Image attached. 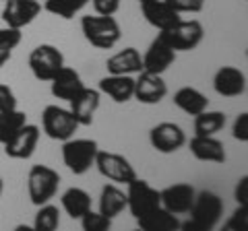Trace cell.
<instances>
[{
	"label": "cell",
	"instance_id": "6da1fadb",
	"mask_svg": "<svg viewBox=\"0 0 248 231\" xmlns=\"http://www.w3.org/2000/svg\"><path fill=\"white\" fill-rule=\"evenodd\" d=\"M190 219L180 223V229L186 231H211L217 227L223 215V200L213 190H201L197 192L195 202L190 206Z\"/></svg>",
	"mask_w": 248,
	"mask_h": 231
},
{
	"label": "cell",
	"instance_id": "7a4b0ae2",
	"mask_svg": "<svg viewBox=\"0 0 248 231\" xmlns=\"http://www.w3.org/2000/svg\"><path fill=\"white\" fill-rule=\"evenodd\" d=\"M81 31L93 48L110 50L122 37V29L114 17L106 14H85L81 19Z\"/></svg>",
	"mask_w": 248,
	"mask_h": 231
},
{
	"label": "cell",
	"instance_id": "3957f363",
	"mask_svg": "<svg viewBox=\"0 0 248 231\" xmlns=\"http://www.w3.org/2000/svg\"><path fill=\"white\" fill-rule=\"evenodd\" d=\"M97 151H99L97 141L73 136L62 143V161L75 175H85L95 163Z\"/></svg>",
	"mask_w": 248,
	"mask_h": 231
},
{
	"label": "cell",
	"instance_id": "277c9868",
	"mask_svg": "<svg viewBox=\"0 0 248 231\" xmlns=\"http://www.w3.org/2000/svg\"><path fill=\"white\" fill-rule=\"evenodd\" d=\"M58 186H60V173L56 169H52L50 165L37 163L29 169L27 194H29V200L35 206L50 202V200L56 196Z\"/></svg>",
	"mask_w": 248,
	"mask_h": 231
},
{
	"label": "cell",
	"instance_id": "5b68a950",
	"mask_svg": "<svg viewBox=\"0 0 248 231\" xmlns=\"http://www.w3.org/2000/svg\"><path fill=\"white\" fill-rule=\"evenodd\" d=\"M157 35L174 52H190V50L199 48V43L203 42L205 29H203V23L197 19H190V21L180 19L176 25H172L170 29H164V31H159Z\"/></svg>",
	"mask_w": 248,
	"mask_h": 231
},
{
	"label": "cell",
	"instance_id": "8992f818",
	"mask_svg": "<svg viewBox=\"0 0 248 231\" xmlns=\"http://www.w3.org/2000/svg\"><path fill=\"white\" fill-rule=\"evenodd\" d=\"M42 128L48 138L64 143L75 136L79 124H77V120L73 118L71 110L60 107V105H46L42 112Z\"/></svg>",
	"mask_w": 248,
	"mask_h": 231
},
{
	"label": "cell",
	"instance_id": "52a82bcc",
	"mask_svg": "<svg viewBox=\"0 0 248 231\" xmlns=\"http://www.w3.org/2000/svg\"><path fill=\"white\" fill-rule=\"evenodd\" d=\"M62 66H64V54L52 43H40L29 54V71L37 81L50 83Z\"/></svg>",
	"mask_w": 248,
	"mask_h": 231
},
{
	"label": "cell",
	"instance_id": "ba28073f",
	"mask_svg": "<svg viewBox=\"0 0 248 231\" xmlns=\"http://www.w3.org/2000/svg\"><path fill=\"white\" fill-rule=\"evenodd\" d=\"M93 165L97 167V172L102 173L106 180H110L114 184H120V186H126L128 182H133L137 178L135 167L130 165V161L124 155H120V153L99 149Z\"/></svg>",
	"mask_w": 248,
	"mask_h": 231
},
{
	"label": "cell",
	"instance_id": "9c48e42d",
	"mask_svg": "<svg viewBox=\"0 0 248 231\" xmlns=\"http://www.w3.org/2000/svg\"><path fill=\"white\" fill-rule=\"evenodd\" d=\"M159 204V190L153 188L147 180L135 178L133 182L126 184V209L135 219L143 217L145 213L153 211Z\"/></svg>",
	"mask_w": 248,
	"mask_h": 231
},
{
	"label": "cell",
	"instance_id": "30bf717a",
	"mask_svg": "<svg viewBox=\"0 0 248 231\" xmlns=\"http://www.w3.org/2000/svg\"><path fill=\"white\" fill-rule=\"evenodd\" d=\"M149 143L157 153L170 155L186 144V132L176 122H159L149 130Z\"/></svg>",
	"mask_w": 248,
	"mask_h": 231
},
{
	"label": "cell",
	"instance_id": "8fae6325",
	"mask_svg": "<svg viewBox=\"0 0 248 231\" xmlns=\"http://www.w3.org/2000/svg\"><path fill=\"white\" fill-rule=\"evenodd\" d=\"M40 126L35 124H23L17 132H15L13 138L4 143V153L6 157L11 159H31L33 153L37 149V143H40Z\"/></svg>",
	"mask_w": 248,
	"mask_h": 231
},
{
	"label": "cell",
	"instance_id": "7c38bea8",
	"mask_svg": "<svg viewBox=\"0 0 248 231\" xmlns=\"http://www.w3.org/2000/svg\"><path fill=\"white\" fill-rule=\"evenodd\" d=\"M195 196H197V190L195 186L190 184H184V182H178L172 184V186H166L164 190H159V202L164 209H168L170 213L174 215H188L192 202H195Z\"/></svg>",
	"mask_w": 248,
	"mask_h": 231
},
{
	"label": "cell",
	"instance_id": "4fadbf2b",
	"mask_svg": "<svg viewBox=\"0 0 248 231\" xmlns=\"http://www.w3.org/2000/svg\"><path fill=\"white\" fill-rule=\"evenodd\" d=\"M40 13H42V2H37V0H4L2 21L9 27L23 29L31 25Z\"/></svg>",
	"mask_w": 248,
	"mask_h": 231
},
{
	"label": "cell",
	"instance_id": "5bb4252c",
	"mask_svg": "<svg viewBox=\"0 0 248 231\" xmlns=\"http://www.w3.org/2000/svg\"><path fill=\"white\" fill-rule=\"evenodd\" d=\"M168 95V85L161 74L145 72L141 71L139 76L135 79V93L133 99H137L139 103L145 105H155Z\"/></svg>",
	"mask_w": 248,
	"mask_h": 231
},
{
	"label": "cell",
	"instance_id": "9a60e30c",
	"mask_svg": "<svg viewBox=\"0 0 248 231\" xmlns=\"http://www.w3.org/2000/svg\"><path fill=\"white\" fill-rule=\"evenodd\" d=\"M99 103H102V93L97 89H89L83 87L79 93H77L71 101H68V110H71L73 118L77 120L79 126H91L93 118L99 110Z\"/></svg>",
	"mask_w": 248,
	"mask_h": 231
},
{
	"label": "cell",
	"instance_id": "2e32d148",
	"mask_svg": "<svg viewBox=\"0 0 248 231\" xmlns=\"http://www.w3.org/2000/svg\"><path fill=\"white\" fill-rule=\"evenodd\" d=\"M143 71L153 74H164L176 62V52L157 35L143 54Z\"/></svg>",
	"mask_w": 248,
	"mask_h": 231
},
{
	"label": "cell",
	"instance_id": "e0dca14e",
	"mask_svg": "<svg viewBox=\"0 0 248 231\" xmlns=\"http://www.w3.org/2000/svg\"><path fill=\"white\" fill-rule=\"evenodd\" d=\"M188 151L197 161H205V163H226L228 159L226 147L215 134L213 136L195 134L188 143Z\"/></svg>",
	"mask_w": 248,
	"mask_h": 231
},
{
	"label": "cell",
	"instance_id": "ac0fdd59",
	"mask_svg": "<svg viewBox=\"0 0 248 231\" xmlns=\"http://www.w3.org/2000/svg\"><path fill=\"white\" fill-rule=\"evenodd\" d=\"M213 89L221 97H240L246 91V74L236 66H221L213 76Z\"/></svg>",
	"mask_w": 248,
	"mask_h": 231
},
{
	"label": "cell",
	"instance_id": "d6986e66",
	"mask_svg": "<svg viewBox=\"0 0 248 231\" xmlns=\"http://www.w3.org/2000/svg\"><path fill=\"white\" fill-rule=\"evenodd\" d=\"M85 87V83L81 79V74L71 66H62L60 71L50 79V91L56 99H62V101H71V99L79 93V91Z\"/></svg>",
	"mask_w": 248,
	"mask_h": 231
},
{
	"label": "cell",
	"instance_id": "ffe728a7",
	"mask_svg": "<svg viewBox=\"0 0 248 231\" xmlns=\"http://www.w3.org/2000/svg\"><path fill=\"white\" fill-rule=\"evenodd\" d=\"M141 13H143L145 21L149 23L151 27L157 29V31L170 29L182 19L180 13L174 11L166 0H149V2H143L141 4Z\"/></svg>",
	"mask_w": 248,
	"mask_h": 231
},
{
	"label": "cell",
	"instance_id": "44dd1931",
	"mask_svg": "<svg viewBox=\"0 0 248 231\" xmlns=\"http://www.w3.org/2000/svg\"><path fill=\"white\" fill-rule=\"evenodd\" d=\"M99 93L108 95L116 103H126L135 93V76L133 74H106L99 81Z\"/></svg>",
	"mask_w": 248,
	"mask_h": 231
},
{
	"label": "cell",
	"instance_id": "7402d4cb",
	"mask_svg": "<svg viewBox=\"0 0 248 231\" xmlns=\"http://www.w3.org/2000/svg\"><path fill=\"white\" fill-rule=\"evenodd\" d=\"M108 74H139L143 71V58L137 48H124L106 60Z\"/></svg>",
	"mask_w": 248,
	"mask_h": 231
},
{
	"label": "cell",
	"instance_id": "603a6c76",
	"mask_svg": "<svg viewBox=\"0 0 248 231\" xmlns=\"http://www.w3.org/2000/svg\"><path fill=\"white\" fill-rule=\"evenodd\" d=\"M180 223L182 221L178 219V215L170 213L161 204L137 219L139 229H143V231H176V229H180Z\"/></svg>",
	"mask_w": 248,
	"mask_h": 231
},
{
	"label": "cell",
	"instance_id": "cb8c5ba5",
	"mask_svg": "<svg viewBox=\"0 0 248 231\" xmlns=\"http://www.w3.org/2000/svg\"><path fill=\"white\" fill-rule=\"evenodd\" d=\"M126 209V192L120 188V184H106L99 194V213L106 217H118V215Z\"/></svg>",
	"mask_w": 248,
	"mask_h": 231
},
{
	"label": "cell",
	"instance_id": "d4e9b609",
	"mask_svg": "<svg viewBox=\"0 0 248 231\" xmlns=\"http://www.w3.org/2000/svg\"><path fill=\"white\" fill-rule=\"evenodd\" d=\"M174 105L188 116H197L209 110V99L205 93H201L195 87H180L174 93Z\"/></svg>",
	"mask_w": 248,
	"mask_h": 231
},
{
	"label": "cell",
	"instance_id": "484cf974",
	"mask_svg": "<svg viewBox=\"0 0 248 231\" xmlns=\"http://www.w3.org/2000/svg\"><path fill=\"white\" fill-rule=\"evenodd\" d=\"M60 204H62V209H64V213L71 219H81L83 215L91 209V196H89L87 190L73 186V188H68L64 194H62Z\"/></svg>",
	"mask_w": 248,
	"mask_h": 231
},
{
	"label": "cell",
	"instance_id": "4316f807",
	"mask_svg": "<svg viewBox=\"0 0 248 231\" xmlns=\"http://www.w3.org/2000/svg\"><path fill=\"white\" fill-rule=\"evenodd\" d=\"M226 114L223 112H201L195 116V134H201V136H213L217 132H221L226 128Z\"/></svg>",
	"mask_w": 248,
	"mask_h": 231
},
{
	"label": "cell",
	"instance_id": "83f0119b",
	"mask_svg": "<svg viewBox=\"0 0 248 231\" xmlns=\"http://www.w3.org/2000/svg\"><path fill=\"white\" fill-rule=\"evenodd\" d=\"M27 124V114L13 107V110H2L0 112V144H4L9 138L15 136V132Z\"/></svg>",
	"mask_w": 248,
	"mask_h": 231
},
{
	"label": "cell",
	"instance_id": "f1b7e54d",
	"mask_svg": "<svg viewBox=\"0 0 248 231\" xmlns=\"http://www.w3.org/2000/svg\"><path fill=\"white\" fill-rule=\"evenodd\" d=\"M60 225V211L58 206H54L50 202L40 204L33 219V229L35 231H54Z\"/></svg>",
	"mask_w": 248,
	"mask_h": 231
},
{
	"label": "cell",
	"instance_id": "f546056e",
	"mask_svg": "<svg viewBox=\"0 0 248 231\" xmlns=\"http://www.w3.org/2000/svg\"><path fill=\"white\" fill-rule=\"evenodd\" d=\"M21 40H23L21 29H15V27H9V25L0 27V68L11 60L13 50L21 43Z\"/></svg>",
	"mask_w": 248,
	"mask_h": 231
},
{
	"label": "cell",
	"instance_id": "4dcf8cb0",
	"mask_svg": "<svg viewBox=\"0 0 248 231\" xmlns=\"http://www.w3.org/2000/svg\"><path fill=\"white\" fill-rule=\"evenodd\" d=\"M85 4L87 0H44V9L60 19H73L77 13L83 11Z\"/></svg>",
	"mask_w": 248,
	"mask_h": 231
},
{
	"label": "cell",
	"instance_id": "1f68e13d",
	"mask_svg": "<svg viewBox=\"0 0 248 231\" xmlns=\"http://www.w3.org/2000/svg\"><path fill=\"white\" fill-rule=\"evenodd\" d=\"M79 221H81V227L85 231H106V229L112 227L110 217H106V215H102L99 211H91V209L85 213Z\"/></svg>",
	"mask_w": 248,
	"mask_h": 231
},
{
	"label": "cell",
	"instance_id": "d6a6232c",
	"mask_svg": "<svg viewBox=\"0 0 248 231\" xmlns=\"http://www.w3.org/2000/svg\"><path fill=\"white\" fill-rule=\"evenodd\" d=\"M246 225H248V206L238 204V209L226 221V225H223V227H226L228 231H244Z\"/></svg>",
	"mask_w": 248,
	"mask_h": 231
},
{
	"label": "cell",
	"instance_id": "836d02e7",
	"mask_svg": "<svg viewBox=\"0 0 248 231\" xmlns=\"http://www.w3.org/2000/svg\"><path fill=\"white\" fill-rule=\"evenodd\" d=\"M166 2L172 6L174 11L178 13H190V14H195V13H201L203 11V6H205V0H166Z\"/></svg>",
	"mask_w": 248,
	"mask_h": 231
},
{
	"label": "cell",
	"instance_id": "e575fe53",
	"mask_svg": "<svg viewBox=\"0 0 248 231\" xmlns=\"http://www.w3.org/2000/svg\"><path fill=\"white\" fill-rule=\"evenodd\" d=\"M232 136L240 143H248V114L242 112L238 114V118L234 120V126H232Z\"/></svg>",
	"mask_w": 248,
	"mask_h": 231
},
{
	"label": "cell",
	"instance_id": "d590c367",
	"mask_svg": "<svg viewBox=\"0 0 248 231\" xmlns=\"http://www.w3.org/2000/svg\"><path fill=\"white\" fill-rule=\"evenodd\" d=\"M120 2L122 0H91L95 14H106V17H114L120 9Z\"/></svg>",
	"mask_w": 248,
	"mask_h": 231
},
{
	"label": "cell",
	"instance_id": "8d00e7d4",
	"mask_svg": "<svg viewBox=\"0 0 248 231\" xmlns=\"http://www.w3.org/2000/svg\"><path fill=\"white\" fill-rule=\"evenodd\" d=\"M13 107H17V97H15L13 89L9 87V85L0 83V112L13 110Z\"/></svg>",
	"mask_w": 248,
	"mask_h": 231
},
{
	"label": "cell",
	"instance_id": "74e56055",
	"mask_svg": "<svg viewBox=\"0 0 248 231\" xmlns=\"http://www.w3.org/2000/svg\"><path fill=\"white\" fill-rule=\"evenodd\" d=\"M234 198L238 204H248V175H242L234 188Z\"/></svg>",
	"mask_w": 248,
	"mask_h": 231
},
{
	"label": "cell",
	"instance_id": "f35d334b",
	"mask_svg": "<svg viewBox=\"0 0 248 231\" xmlns=\"http://www.w3.org/2000/svg\"><path fill=\"white\" fill-rule=\"evenodd\" d=\"M2 190H4V182H2V178H0V196H2Z\"/></svg>",
	"mask_w": 248,
	"mask_h": 231
},
{
	"label": "cell",
	"instance_id": "ab89813d",
	"mask_svg": "<svg viewBox=\"0 0 248 231\" xmlns=\"http://www.w3.org/2000/svg\"><path fill=\"white\" fill-rule=\"evenodd\" d=\"M143 2H149V0H139V4H143Z\"/></svg>",
	"mask_w": 248,
	"mask_h": 231
},
{
	"label": "cell",
	"instance_id": "60d3db41",
	"mask_svg": "<svg viewBox=\"0 0 248 231\" xmlns=\"http://www.w3.org/2000/svg\"><path fill=\"white\" fill-rule=\"evenodd\" d=\"M37 2H44V0H37Z\"/></svg>",
	"mask_w": 248,
	"mask_h": 231
},
{
	"label": "cell",
	"instance_id": "b9f144b4",
	"mask_svg": "<svg viewBox=\"0 0 248 231\" xmlns=\"http://www.w3.org/2000/svg\"><path fill=\"white\" fill-rule=\"evenodd\" d=\"M87 2H89V0H87Z\"/></svg>",
	"mask_w": 248,
	"mask_h": 231
}]
</instances>
